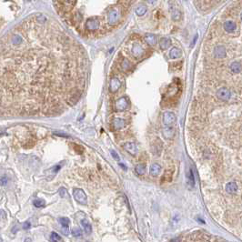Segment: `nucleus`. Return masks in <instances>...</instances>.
Returning a JSON list of instances; mask_svg holds the SVG:
<instances>
[{"label": "nucleus", "instance_id": "f257e3e1", "mask_svg": "<svg viewBox=\"0 0 242 242\" xmlns=\"http://www.w3.org/2000/svg\"><path fill=\"white\" fill-rule=\"evenodd\" d=\"M85 50L62 33L17 30L0 40V117H54L85 93Z\"/></svg>", "mask_w": 242, "mask_h": 242}, {"label": "nucleus", "instance_id": "f03ea898", "mask_svg": "<svg viewBox=\"0 0 242 242\" xmlns=\"http://www.w3.org/2000/svg\"><path fill=\"white\" fill-rule=\"evenodd\" d=\"M177 120V116L175 115V113L171 112V111H166L163 114V124L166 127H171L174 125V123Z\"/></svg>", "mask_w": 242, "mask_h": 242}, {"label": "nucleus", "instance_id": "7ed1b4c3", "mask_svg": "<svg viewBox=\"0 0 242 242\" xmlns=\"http://www.w3.org/2000/svg\"><path fill=\"white\" fill-rule=\"evenodd\" d=\"M216 95H217V98L222 101H228L231 98V92L226 86H222L218 88L216 92Z\"/></svg>", "mask_w": 242, "mask_h": 242}, {"label": "nucleus", "instance_id": "20e7f679", "mask_svg": "<svg viewBox=\"0 0 242 242\" xmlns=\"http://www.w3.org/2000/svg\"><path fill=\"white\" fill-rule=\"evenodd\" d=\"M120 18V13L118 9L117 8H112L108 14V22L109 25L114 26L116 25Z\"/></svg>", "mask_w": 242, "mask_h": 242}, {"label": "nucleus", "instance_id": "39448f33", "mask_svg": "<svg viewBox=\"0 0 242 242\" xmlns=\"http://www.w3.org/2000/svg\"><path fill=\"white\" fill-rule=\"evenodd\" d=\"M99 25H100L99 20L97 17H91V18H88L86 20V28L90 32H94L99 28Z\"/></svg>", "mask_w": 242, "mask_h": 242}, {"label": "nucleus", "instance_id": "423d86ee", "mask_svg": "<svg viewBox=\"0 0 242 242\" xmlns=\"http://www.w3.org/2000/svg\"><path fill=\"white\" fill-rule=\"evenodd\" d=\"M73 195H74V198L75 199L80 203L82 205H86L87 200H86V196L85 194V192L82 190V189H79V188H76L74 189V192H73Z\"/></svg>", "mask_w": 242, "mask_h": 242}, {"label": "nucleus", "instance_id": "0eeeda50", "mask_svg": "<svg viewBox=\"0 0 242 242\" xmlns=\"http://www.w3.org/2000/svg\"><path fill=\"white\" fill-rule=\"evenodd\" d=\"M128 108H129V101H128V99L125 97L120 98L115 103V109L117 112H123Z\"/></svg>", "mask_w": 242, "mask_h": 242}, {"label": "nucleus", "instance_id": "6e6552de", "mask_svg": "<svg viewBox=\"0 0 242 242\" xmlns=\"http://www.w3.org/2000/svg\"><path fill=\"white\" fill-rule=\"evenodd\" d=\"M120 86H121V82L117 78L114 77V78H112L110 79V82H109V90H110V92H112V93L117 92L120 88Z\"/></svg>", "mask_w": 242, "mask_h": 242}, {"label": "nucleus", "instance_id": "1a4fd4ad", "mask_svg": "<svg viewBox=\"0 0 242 242\" xmlns=\"http://www.w3.org/2000/svg\"><path fill=\"white\" fill-rule=\"evenodd\" d=\"M131 52L132 55L134 56L136 58H139L141 57L143 55H144V48H142V46L138 43H135L132 47V49H131Z\"/></svg>", "mask_w": 242, "mask_h": 242}, {"label": "nucleus", "instance_id": "9d476101", "mask_svg": "<svg viewBox=\"0 0 242 242\" xmlns=\"http://www.w3.org/2000/svg\"><path fill=\"white\" fill-rule=\"evenodd\" d=\"M124 148L127 152H129L131 156H136L137 153V148L134 142H127L124 144Z\"/></svg>", "mask_w": 242, "mask_h": 242}, {"label": "nucleus", "instance_id": "9b49d317", "mask_svg": "<svg viewBox=\"0 0 242 242\" xmlns=\"http://www.w3.org/2000/svg\"><path fill=\"white\" fill-rule=\"evenodd\" d=\"M213 54H214V56L216 58H218V59L224 58L226 56V48H225V47H223V46H217L214 48Z\"/></svg>", "mask_w": 242, "mask_h": 242}, {"label": "nucleus", "instance_id": "f8f14e48", "mask_svg": "<svg viewBox=\"0 0 242 242\" xmlns=\"http://www.w3.org/2000/svg\"><path fill=\"white\" fill-rule=\"evenodd\" d=\"M161 170V166H160L159 164H158V163H154V164H152V165L150 166V167H149V174H150V176H152V177H158V176L160 174Z\"/></svg>", "mask_w": 242, "mask_h": 242}, {"label": "nucleus", "instance_id": "ddd939ff", "mask_svg": "<svg viewBox=\"0 0 242 242\" xmlns=\"http://www.w3.org/2000/svg\"><path fill=\"white\" fill-rule=\"evenodd\" d=\"M112 126L113 128L116 129V130H119V129H122L125 126H126V122L124 119L122 118H119V117H116L113 119L112 121Z\"/></svg>", "mask_w": 242, "mask_h": 242}, {"label": "nucleus", "instance_id": "4468645a", "mask_svg": "<svg viewBox=\"0 0 242 242\" xmlns=\"http://www.w3.org/2000/svg\"><path fill=\"white\" fill-rule=\"evenodd\" d=\"M182 56V51L179 48H172L168 53V56L171 59H178Z\"/></svg>", "mask_w": 242, "mask_h": 242}, {"label": "nucleus", "instance_id": "2eb2a0df", "mask_svg": "<svg viewBox=\"0 0 242 242\" xmlns=\"http://www.w3.org/2000/svg\"><path fill=\"white\" fill-rule=\"evenodd\" d=\"M223 27H224V29H225L226 32H228V33H232V32L235 31V29H236V27H237V25H236V23H234L233 21L229 20V21H226V22L224 23Z\"/></svg>", "mask_w": 242, "mask_h": 242}, {"label": "nucleus", "instance_id": "dca6fc26", "mask_svg": "<svg viewBox=\"0 0 242 242\" xmlns=\"http://www.w3.org/2000/svg\"><path fill=\"white\" fill-rule=\"evenodd\" d=\"M226 191L229 193V194H235L237 191H238V185L236 182H229L227 185H226Z\"/></svg>", "mask_w": 242, "mask_h": 242}, {"label": "nucleus", "instance_id": "f3484780", "mask_svg": "<svg viewBox=\"0 0 242 242\" xmlns=\"http://www.w3.org/2000/svg\"><path fill=\"white\" fill-rule=\"evenodd\" d=\"M145 41L147 42L148 45H149L151 47H154L157 44V37L153 34H147L145 36Z\"/></svg>", "mask_w": 242, "mask_h": 242}, {"label": "nucleus", "instance_id": "a211bd4d", "mask_svg": "<svg viewBox=\"0 0 242 242\" xmlns=\"http://www.w3.org/2000/svg\"><path fill=\"white\" fill-rule=\"evenodd\" d=\"M175 135V131L171 127H165V129H163V136L167 138V139H170L174 136Z\"/></svg>", "mask_w": 242, "mask_h": 242}, {"label": "nucleus", "instance_id": "6ab92c4d", "mask_svg": "<svg viewBox=\"0 0 242 242\" xmlns=\"http://www.w3.org/2000/svg\"><path fill=\"white\" fill-rule=\"evenodd\" d=\"M229 68H230V70H231L233 73L238 74V73H240V72L241 71L242 66L241 64H240V62H239V61H234V62L231 63Z\"/></svg>", "mask_w": 242, "mask_h": 242}, {"label": "nucleus", "instance_id": "aec40b11", "mask_svg": "<svg viewBox=\"0 0 242 242\" xmlns=\"http://www.w3.org/2000/svg\"><path fill=\"white\" fill-rule=\"evenodd\" d=\"M159 46L162 50H166L171 46V40L167 37H162L159 41Z\"/></svg>", "mask_w": 242, "mask_h": 242}, {"label": "nucleus", "instance_id": "412c9836", "mask_svg": "<svg viewBox=\"0 0 242 242\" xmlns=\"http://www.w3.org/2000/svg\"><path fill=\"white\" fill-rule=\"evenodd\" d=\"M59 222H60V224L62 225V227H63V233L65 234V235H67L68 234V224H69V220H68V218H67V217H61L60 219H59Z\"/></svg>", "mask_w": 242, "mask_h": 242}, {"label": "nucleus", "instance_id": "4be33fe9", "mask_svg": "<svg viewBox=\"0 0 242 242\" xmlns=\"http://www.w3.org/2000/svg\"><path fill=\"white\" fill-rule=\"evenodd\" d=\"M135 170H136V173L139 176H142L146 173V170H147V167H146V165L145 164H137L135 167Z\"/></svg>", "mask_w": 242, "mask_h": 242}, {"label": "nucleus", "instance_id": "5701e85b", "mask_svg": "<svg viewBox=\"0 0 242 242\" xmlns=\"http://www.w3.org/2000/svg\"><path fill=\"white\" fill-rule=\"evenodd\" d=\"M81 224H82V226L84 227L86 233V234H90V233H91V231H92V227H91L90 223H89L87 220H86V219H83V220L81 221Z\"/></svg>", "mask_w": 242, "mask_h": 242}, {"label": "nucleus", "instance_id": "b1692460", "mask_svg": "<svg viewBox=\"0 0 242 242\" xmlns=\"http://www.w3.org/2000/svg\"><path fill=\"white\" fill-rule=\"evenodd\" d=\"M147 11H148L147 6L142 5V6H139L136 9V14L137 16H139V17H142V16H144V15L147 13Z\"/></svg>", "mask_w": 242, "mask_h": 242}, {"label": "nucleus", "instance_id": "393cba45", "mask_svg": "<svg viewBox=\"0 0 242 242\" xmlns=\"http://www.w3.org/2000/svg\"><path fill=\"white\" fill-rule=\"evenodd\" d=\"M120 67H121V69H122L123 71H128V70L130 69V67H131V64H130V62H129L128 59H124V60L121 62Z\"/></svg>", "mask_w": 242, "mask_h": 242}, {"label": "nucleus", "instance_id": "a878e982", "mask_svg": "<svg viewBox=\"0 0 242 242\" xmlns=\"http://www.w3.org/2000/svg\"><path fill=\"white\" fill-rule=\"evenodd\" d=\"M50 240L51 241H61L62 240V239L60 238V236L57 234V233H56V232H52V234H51V236H50Z\"/></svg>", "mask_w": 242, "mask_h": 242}, {"label": "nucleus", "instance_id": "bb28decb", "mask_svg": "<svg viewBox=\"0 0 242 242\" xmlns=\"http://www.w3.org/2000/svg\"><path fill=\"white\" fill-rule=\"evenodd\" d=\"M34 205H35V207H36V208H42V207H44L45 202H44L43 200H41V199H36V200L34 201Z\"/></svg>", "mask_w": 242, "mask_h": 242}, {"label": "nucleus", "instance_id": "cd10ccee", "mask_svg": "<svg viewBox=\"0 0 242 242\" xmlns=\"http://www.w3.org/2000/svg\"><path fill=\"white\" fill-rule=\"evenodd\" d=\"M72 234H73V236H75V237H80L81 235H82L81 230L79 229H72Z\"/></svg>", "mask_w": 242, "mask_h": 242}, {"label": "nucleus", "instance_id": "c85d7f7f", "mask_svg": "<svg viewBox=\"0 0 242 242\" xmlns=\"http://www.w3.org/2000/svg\"><path fill=\"white\" fill-rule=\"evenodd\" d=\"M189 173H190V177H189L190 184H191L192 187H194V185H195V179H194V175H193V171H192V169H190Z\"/></svg>", "mask_w": 242, "mask_h": 242}, {"label": "nucleus", "instance_id": "c756f323", "mask_svg": "<svg viewBox=\"0 0 242 242\" xmlns=\"http://www.w3.org/2000/svg\"><path fill=\"white\" fill-rule=\"evenodd\" d=\"M6 182H7V179H6V177H2V178H0V185H2V186H4V185H6Z\"/></svg>", "mask_w": 242, "mask_h": 242}, {"label": "nucleus", "instance_id": "7c9ffc66", "mask_svg": "<svg viewBox=\"0 0 242 242\" xmlns=\"http://www.w3.org/2000/svg\"><path fill=\"white\" fill-rule=\"evenodd\" d=\"M66 193H67V190H66L64 188H61L59 189V194H60L61 197H65Z\"/></svg>", "mask_w": 242, "mask_h": 242}, {"label": "nucleus", "instance_id": "2f4dec72", "mask_svg": "<svg viewBox=\"0 0 242 242\" xmlns=\"http://www.w3.org/2000/svg\"><path fill=\"white\" fill-rule=\"evenodd\" d=\"M111 154L113 155V158L115 159H117V160H118L119 159V157H118V155L114 151V150H111Z\"/></svg>", "mask_w": 242, "mask_h": 242}, {"label": "nucleus", "instance_id": "473e14b6", "mask_svg": "<svg viewBox=\"0 0 242 242\" xmlns=\"http://www.w3.org/2000/svg\"><path fill=\"white\" fill-rule=\"evenodd\" d=\"M63 1H65V3L67 4H74L76 2V0H63Z\"/></svg>", "mask_w": 242, "mask_h": 242}, {"label": "nucleus", "instance_id": "72a5a7b5", "mask_svg": "<svg viewBox=\"0 0 242 242\" xmlns=\"http://www.w3.org/2000/svg\"><path fill=\"white\" fill-rule=\"evenodd\" d=\"M29 226H30V224H29L28 222H26V223L24 224V229H28V228H29Z\"/></svg>", "mask_w": 242, "mask_h": 242}, {"label": "nucleus", "instance_id": "f704fd0d", "mask_svg": "<svg viewBox=\"0 0 242 242\" xmlns=\"http://www.w3.org/2000/svg\"><path fill=\"white\" fill-rule=\"evenodd\" d=\"M240 18H241V21H242V13H241V15H240Z\"/></svg>", "mask_w": 242, "mask_h": 242}]
</instances>
